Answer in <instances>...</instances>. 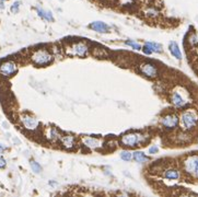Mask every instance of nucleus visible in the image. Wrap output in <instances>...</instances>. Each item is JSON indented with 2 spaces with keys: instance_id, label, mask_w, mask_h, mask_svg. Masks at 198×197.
<instances>
[{
  "instance_id": "f257e3e1",
  "label": "nucleus",
  "mask_w": 198,
  "mask_h": 197,
  "mask_svg": "<svg viewBox=\"0 0 198 197\" xmlns=\"http://www.w3.org/2000/svg\"><path fill=\"white\" fill-rule=\"evenodd\" d=\"M146 141H147V136L139 133L126 134V135L121 136V140H119L121 146L128 147V148H135V147L141 146Z\"/></svg>"
},
{
  "instance_id": "f03ea898",
  "label": "nucleus",
  "mask_w": 198,
  "mask_h": 197,
  "mask_svg": "<svg viewBox=\"0 0 198 197\" xmlns=\"http://www.w3.org/2000/svg\"><path fill=\"white\" fill-rule=\"evenodd\" d=\"M53 55L48 52L47 49H36L31 55V60L35 66H40V67H44L49 63H53Z\"/></svg>"
},
{
  "instance_id": "7ed1b4c3",
  "label": "nucleus",
  "mask_w": 198,
  "mask_h": 197,
  "mask_svg": "<svg viewBox=\"0 0 198 197\" xmlns=\"http://www.w3.org/2000/svg\"><path fill=\"white\" fill-rule=\"evenodd\" d=\"M89 47L84 42H78L67 48L66 53L69 56H78V57H86L88 55Z\"/></svg>"
},
{
  "instance_id": "20e7f679",
  "label": "nucleus",
  "mask_w": 198,
  "mask_h": 197,
  "mask_svg": "<svg viewBox=\"0 0 198 197\" xmlns=\"http://www.w3.org/2000/svg\"><path fill=\"white\" fill-rule=\"evenodd\" d=\"M184 170L189 175L198 179V155H191L188 157L183 163Z\"/></svg>"
},
{
  "instance_id": "39448f33",
  "label": "nucleus",
  "mask_w": 198,
  "mask_h": 197,
  "mask_svg": "<svg viewBox=\"0 0 198 197\" xmlns=\"http://www.w3.org/2000/svg\"><path fill=\"white\" fill-rule=\"evenodd\" d=\"M181 123L185 130H191L196 127L198 123V118L191 112H184L181 116Z\"/></svg>"
},
{
  "instance_id": "423d86ee",
  "label": "nucleus",
  "mask_w": 198,
  "mask_h": 197,
  "mask_svg": "<svg viewBox=\"0 0 198 197\" xmlns=\"http://www.w3.org/2000/svg\"><path fill=\"white\" fill-rule=\"evenodd\" d=\"M18 71V66L13 60H6L0 63V76L10 78Z\"/></svg>"
},
{
  "instance_id": "0eeeda50",
  "label": "nucleus",
  "mask_w": 198,
  "mask_h": 197,
  "mask_svg": "<svg viewBox=\"0 0 198 197\" xmlns=\"http://www.w3.org/2000/svg\"><path fill=\"white\" fill-rule=\"evenodd\" d=\"M178 122H180V118L175 114H167L164 117H162L161 119V125L164 127L165 129H174L177 127Z\"/></svg>"
},
{
  "instance_id": "6e6552de",
  "label": "nucleus",
  "mask_w": 198,
  "mask_h": 197,
  "mask_svg": "<svg viewBox=\"0 0 198 197\" xmlns=\"http://www.w3.org/2000/svg\"><path fill=\"white\" fill-rule=\"evenodd\" d=\"M21 122H22L23 126L27 129H29V130H35L40 126V122L34 116L27 115V114H25V115H23L21 117Z\"/></svg>"
},
{
  "instance_id": "1a4fd4ad",
  "label": "nucleus",
  "mask_w": 198,
  "mask_h": 197,
  "mask_svg": "<svg viewBox=\"0 0 198 197\" xmlns=\"http://www.w3.org/2000/svg\"><path fill=\"white\" fill-rule=\"evenodd\" d=\"M141 49L143 50V53H145L146 55H151L152 53L160 54V53L163 52L162 45L159 43H156V42H146Z\"/></svg>"
},
{
  "instance_id": "9d476101",
  "label": "nucleus",
  "mask_w": 198,
  "mask_h": 197,
  "mask_svg": "<svg viewBox=\"0 0 198 197\" xmlns=\"http://www.w3.org/2000/svg\"><path fill=\"white\" fill-rule=\"evenodd\" d=\"M140 71L148 78H156L158 76V68L153 63H146L140 66Z\"/></svg>"
},
{
  "instance_id": "9b49d317",
  "label": "nucleus",
  "mask_w": 198,
  "mask_h": 197,
  "mask_svg": "<svg viewBox=\"0 0 198 197\" xmlns=\"http://www.w3.org/2000/svg\"><path fill=\"white\" fill-rule=\"evenodd\" d=\"M171 102L174 106L178 107V109H182V107L186 106L187 101L183 98V95L178 91H174L171 95Z\"/></svg>"
},
{
  "instance_id": "f8f14e48",
  "label": "nucleus",
  "mask_w": 198,
  "mask_h": 197,
  "mask_svg": "<svg viewBox=\"0 0 198 197\" xmlns=\"http://www.w3.org/2000/svg\"><path fill=\"white\" fill-rule=\"evenodd\" d=\"M89 28H90L91 30L95 31V32L101 33V34H105V33L110 32V26H108L106 23H104V22H102V21L92 22V23L89 24Z\"/></svg>"
},
{
  "instance_id": "ddd939ff",
  "label": "nucleus",
  "mask_w": 198,
  "mask_h": 197,
  "mask_svg": "<svg viewBox=\"0 0 198 197\" xmlns=\"http://www.w3.org/2000/svg\"><path fill=\"white\" fill-rule=\"evenodd\" d=\"M82 142H83L84 146L90 149H97L102 146L101 140L94 137H84L83 139H82Z\"/></svg>"
},
{
  "instance_id": "4468645a",
  "label": "nucleus",
  "mask_w": 198,
  "mask_h": 197,
  "mask_svg": "<svg viewBox=\"0 0 198 197\" xmlns=\"http://www.w3.org/2000/svg\"><path fill=\"white\" fill-rule=\"evenodd\" d=\"M163 177L165 179H170V181H176V179H180L181 173L177 169H166L163 172Z\"/></svg>"
},
{
  "instance_id": "2eb2a0df",
  "label": "nucleus",
  "mask_w": 198,
  "mask_h": 197,
  "mask_svg": "<svg viewBox=\"0 0 198 197\" xmlns=\"http://www.w3.org/2000/svg\"><path fill=\"white\" fill-rule=\"evenodd\" d=\"M60 142H62V144L66 149L75 148L76 144H77V141H76V137H73V136H71V135L62 136V137H60Z\"/></svg>"
},
{
  "instance_id": "dca6fc26",
  "label": "nucleus",
  "mask_w": 198,
  "mask_h": 197,
  "mask_svg": "<svg viewBox=\"0 0 198 197\" xmlns=\"http://www.w3.org/2000/svg\"><path fill=\"white\" fill-rule=\"evenodd\" d=\"M36 12H37L38 17H40L41 19L44 20V21L54 22V15H53V13H52L49 10H45V9H43V8H41V7H38V8H36Z\"/></svg>"
},
{
  "instance_id": "f3484780",
  "label": "nucleus",
  "mask_w": 198,
  "mask_h": 197,
  "mask_svg": "<svg viewBox=\"0 0 198 197\" xmlns=\"http://www.w3.org/2000/svg\"><path fill=\"white\" fill-rule=\"evenodd\" d=\"M169 50H170V53L172 54V56L175 57L176 59H178V60H181V59H182V57H183L182 56V52H181L180 47H178V45H177V43H176V42H174V41L170 42Z\"/></svg>"
},
{
  "instance_id": "a211bd4d",
  "label": "nucleus",
  "mask_w": 198,
  "mask_h": 197,
  "mask_svg": "<svg viewBox=\"0 0 198 197\" xmlns=\"http://www.w3.org/2000/svg\"><path fill=\"white\" fill-rule=\"evenodd\" d=\"M132 159L136 162H138V163H143V162L148 161L149 158L142 151H135V152H132Z\"/></svg>"
},
{
  "instance_id": "6ab92c4d",
  "label": "nucleus",
  "mask_w": 198,
  "mask_h": 197,
  "mask_svg": "<svg viewBox=\"0 0 198 197\" xmlns=\"http://www.w3.org/2000/svg\"><path fill=\"white\" fill-rule=\"evenodd\" d=\"M145 14H146V17L151 18V19H154V18L159 17L160 12H159L158 9L154 8V7H149V8H147L145 10Z\"/></svg>"
},
{
  "instance_id": "aec40b11",
  "label": "nucleus",
  "mask_w": 198,
  "mask_h": 197,
  "mask_svg": "<svg viewBox=\"0 0 198 197\" xmlns=\"http://www.w3.org/2000/svg\"><path fill=\"white\" fill-rule=\"evenodd\" d=\"M60 134H59V131H58V129H56V128H49V130H48V139H51V140H58V139H60Z\"/></svg>"
},
{
  "instance_id": "412c9836",
  "label": "nucleus",
  "mask_w": 198,
  "mask_h": 197,
  "mask_svg": "<svg viewBox=\"0 0 198 197\" xmlns=\"http://www.w3.org/2000/svg\"><path fill=\"white\" fill-rule=\"evenodd\" d=\"M30 165H31L32 171H33L34 173H36V174H40V173L42 172V166H41V164L38 163V162L34 161V160H31V161H30Z\"/></svg>"
},
{
  "instance_id": "4be33fe9",
  "label": "nucleus",
  "mask_w": 198,
  "mask_h": 197,
  "mask_svg": "<svg viewBox=\"0 0 198 197\" xmlns=\"http://www.w3.org/2000/svg\"><path fill=\"white\" fill-rule=\"evenodd\" d=\"M121 159L123 160V161H126V162H129L132 160V152L129 150H124L121 152Z\"/></svg>"
},
{
  "instance_id": "5701e85b",
  "label": "nucleus",
  "mask_w": 198,
  "mask_h": 197,
  "mask_svg": "<svg viewBox=\"0 0 198 197\" xmlns=\"http://www.w3.org/2000/svg\"><path fill=\"white\" fill-rule=\"evenodd\" d=\"M125 44H126V45H128V46H130V47H131L132 49H135V50H140L141 48H142L140 44L137 43V42H135V41H126Z\"/></svg>"
},
{
  "instance_id": "b1692460",
  "label": "nucleus",
  "mask_w": 198,
  "mask_h": 197,
  "mask_svg": "<svg viewBox=\"0 0 198 197\" xmlns=\"http://www.w3.org/2000/svg\"><path fill=\"white\" fill-rule=\"evenodd\" d=\"M188 42L191 46H194V47H195V46H198V35L196 34V33L191 34L188 38Z\"/></svg>"
},
{
  "instance_id": "393cba45",
  "label": "nucleus",
  "mask_w": 198,
  "mask_h": 197,
  "mask_svg": "<svg viewBox=\"0 0 198 197\" xmlns=\"http://www.w3.org/2000/svg\"><path fill=\"white\" fill-rule=\"evenodd\" d=\"M20 6H21V1H14L13 3H12L11 8H10V11H11L12 13H18L19 10H20Z\"/></svg>"
},
{
  "instance_id": "a878e982",
  "label": "nucleus",
  "mask_w": 198,
  "mask_h": 197,
  "mask_svg": "<svg viewBox=\"0 0 198 197\" xmlns=\"http://www.w3.org/2000/svg\"><path fill=\"white\" fill-rule=\"evenodd\" d=\"M159 152V147L158 146H152L149 148V153L150 154H156Z\"/></svg>"
},
{
  "instance_id": "bb28decb",
  "label": "nucleus",
  "mask_w": 198,
  "mask_h": 197,
  "mask_svg": "<svg viewBox=\"0 0 198 197\" xmlns=\"http://www.w3.org/2000/svg\"><path fill=\"white\" fill-rule=\"evenodd\" d=\"M6 164H7V162H6V160L3 159V158L0 157V169H3V168H5Z\"/></svg>"
},
{
  "instance_id": "cd10ccee",
  "label": "nucleus",
  "mask_w": 198,
  "mask_h": 197,
  "mask_svg": "<svg viewBox=\"0 0 198 197\" xmlns=\"http://www.w3.org/2000/svg\"><path fill=\"white\" fill-rule=\"evenodd\" d=\"M5 1L6 0H0V10L5 9Z\"/></svg>"
},
{
  "instance_id": "c85d7f7f",
  "label": "nucleus",
  "mask_w": 198,
  "mask_h": 197,
  "mask_svg": "<svg viewBox=\"0 0 198 197\" xmlns=\"http://www.w3.org/2000/svg\"><path fill=\"white\" fill-rule=\"evenodd\" d=\"M6 149H7V148H6V146H3V144H0V154H1V153H2L3 151L6 150Z\"/></svg>"
}]
</instances>
